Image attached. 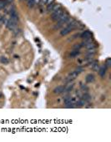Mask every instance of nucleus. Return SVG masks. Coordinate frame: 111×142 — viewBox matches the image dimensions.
<instances>
[{
	"instance_id": "obj_9",
	"label": "nucleus",
	"mask_w": 111,
	"mask_h": 142,
	"mask_svg": "<svg viewBox=\"0 0 111 142\" xmlns=\"http://www.w3.org/2000/svg\"><path fill=\"white\" fill-rule=\"evenodd\" d=\"M64 86H57V87L53 89V93L57 94H61L64 92Z\"/></svg>"
},
{
	"instance_id": "obj_4",
	"label": "nucleus",
	"mask_w": 111,
	"mask_h": 142,
	"mask_svg": "<svg viewBox=\"0 0 111 142\" xmlns=\"http://www.w3.org/2000/svg\"><path fill=\"white\" fill-rule=\"evenodd\" d=\"M10 19L15 23H18V21H19V16H18L16 10L14 9H11V11H10Z\"/></svg>"
},
{
	"instance_id": "obj_21",
	"label": "nucleus",
	"mask_w": 111,
	"mask_h": 142,
	"mask_svg": "<svg viewBox=\"0 0 111 142\" xmlns=\"http://www.w3.org/2000/svg\"><path fill=\"white\" fill-rule=\"evenodd\" d=\"M81 89L83 90L84 93H86V92H88V90H89V89H88L87 86H85V85H81Z\"/></svg>"
},
{
	"instance_id": "obj_17",
	"label": "nucleus",
	"mask_w": 111,
	"mask_h": 142,
	"mask_svg": "<svg viewBox=\"0 0 111 142\" xmlns=\"http://www.w3.org/2000/svg\"><path fill=\"white\" fill-rule=\"evenodd\" d=\"M84 104H85V101L84 99H79V100L77 101V103H76V104L78 106H84Z\"/></svg>"
},
{
	"instance_id": "obj_20",
	"label": "nucleus",
	"mask_w": 111,
	"mask_h": 142,
	"mask_svg": "<svg viewBox=\"0 0 111 142\" xmlns=\"http://www.w3.org/2000/svg\"><path fill=\"white\" fill-rule=\"evenodd\" d=\"M46 3H47V0H39L38 4H39L40 7H42V6H44V4H46Z\"/></svg>"
},
{
	"instance_id": "obj_5",
	"label": "nucleus",
	"mask_w": 111,
	"mask_h": 142,
	"mask_svg": "<svg viewBox=\"0 0 111 142\" xmlns=\"http://www.w3.org/2000/svg\"><path fill=\"white\" fill-rule=\"evenodd\" d=\"M78 75H79V74L77 73L76 71L70 73V74H69V75H68V77L66 78V82L69 83V82H71V81H73L74 80H75V79L78 77Z\"/></svg>"
},
{
	"instance_id": "obj_25",
	"label": "nucleus",
	"mask_w": 111,
	"mask_h": 142,
	"mask_svg": "<svg viewBox=\"0 0 111 142\" xmlns=\"http://www.w3.org/2000/svg\"><path fill=\"white\" fill-rule=\"evenodd\" d=\"M26 1H28V0H26Z\"/></svg>"
},
{
	"instance_id": "obj_2",
	"label": "nucleus",
	"mask_w": 111,
	"mask_h": 142,
	"mask_svg": "<svg viewBox=\"0 0 111 142\" xmlns=\"http://www.w3.org/2000/svg\"><path fill=\"white\" fill-rule=\"evenodd\" d=\"M64 10L62 9V8L60 7L59 9H58L56 10L55 12H53L52 13V15H51V18H52V19L53 21H55V22H57L59 19V18H60L62 15L64 14Z\"/></svg>"
},
{
	"instance_id": "obj_6",
	"label": "nucleus",
	"mask_w": 111,
	"mask_h": 142,
	"mask_svg": "<svg viewBox=\"0 0 111 142\" xmlns=\"http://www.w3.org/2000/svg\"><path fill=\"white\" fill-rule=\"evenodd\" d=\"M91 36H92V33L90 32L89 30H86V31H84V33H82V34H81V38H82V39H89V38H91Z\"/></svg>"
},
{
	"instance_id": "obj_18",
	"label": "nucleus",
	"mask_w": 111,
	"mask_h": 142,
	"mask_svg": "<svg viewBox=\"0 0 111 142\" xmlns=\"http://www.w3.org/2000/svg\"><path fill=\"white\" fill-rule=\"evenodd\" d=\"M5 6H6V3H5L4 0H0V10L4 9Z\"/></svg>"
},
{
	"instance_id": "obj_12",
	"label": "nucleus",
	"mask_w": 111,
	"mask_h": 142,
	"mask_svg": "<svg viewBox=\"0 0 111 142\" xmlns=\"http://www.w3.org/2000/svg\"><path fill=\"white\" fill-rule=\"evenodd\" d=\"M82 98H83V99H84V101H89L90 99H91V97H90L89 94L86 92V93H84L83 94V95H82Z\"/></svg>"
},
{
	"instance_id": "obj_14",
	"label": "nucleus",
	"mask_w": 111,
	"mask_h": 142,
	"mask_svg": "<svg viewBox=\"0 0 111 142\" xmlns=\"http://www.w3.org/2000/svg\"><path fill=\"white\" fill-rule=\"evenodd\" d=\"M79 54V50H74L71 52L70 54H69V56H70L71 58H74V57H76V56H78V55Z\"/></svg>"
},
{
	"instance_id": "obj_11",
	"label": "nucleus",
	"mask_w": 111,
	"mask_h": 142,
	"mask_svg": "<svg viewBox=\"0 0 111 142\" xmlns=\"http://www.w3.org/2000/svg\"><path fill=\"white\" fill-rule=\"evenodd\" d=\"M92 66V69L94 70V71H98V69H99V64H98L97 61H94L91 64Z\"/></svg>"
},
{
	"instance_id": "obj_19",
	"label": "nucleus",
	"mask_w": 111,
	"mask_h": 142,
	"mask_svg": "<svg viewBox=\"0 0 111 142\" xmlns=\"http://www.w3.org/2000/svg\"><path fill=\"white\" fill-rule=\"evenodd\" d=\"M105 66H106L107 68H109L111 66V59H107L106 61H105Z\"/></svg>"
},
{
	"instance_id": "obj_3",
	"label": "nucleus",
	"mask_w": 111,
	"mask_h": 142,
	"mask_svg": "<svg viewBox=\"0 0 111 142\" xmlns=\"http://www.w3.org/2000/svg\"><path fill=\"white\" fill-rule=\"evenodd\" d=\"M6 25H7L8 28L11 31H14L15 29H17V23L14 22V21H12L11 19H9Z\"/></svg>"
},
{
	"instance_id": "obj_16",
	"label": "nucleus",
	"mask_w": 111,
	"mask_h": 142,
	"mask_svg": "<svg viewBox=\"0 0 111 142\" xmlns=\"http://www.w3.org/2000/svg\"><path fill=\"white\" fill-rule=\"evenodd\" d=\"M59 8H60V5H59V4H54V5H53V7L52 8V9H51L50 13H51V14H52V13L55 12L57 9H59Z\"/></svg>"
},
{
	"instance_id": "obj_24",
	"label": "nucleus",
	"mask_w": 111,
	"mask_h": 142,
	"mask_svg": "<svg viewBox=\"0 0 111 142\" xmlns=\"http://www.w3.org/2000/svg\"><path fill=\"white\" fill-rule=\"evenodd\" d=\"M1 95H2V94H1V93H0V97H1Z\"/></svg>"
},
{
	"instance_id": "obj_1",
	"label": "nucleus",
	"mask_w": 111,
	"mask_h": 142,
	"mask_svg": "<svg viewBox=\"0 0 111 142\" xmlns=\"http://www.w3.org/2000/svg\"><path fill=\"white\" fill-rule=\"evenodd\" d=\"M77 26H78V22H77L76 20L71 19L70 22H69L67 25H65V27L62 28V30L60 31V34L62 36L67 35L68 33H70L71 31L75 29V28H77Z\"/></svg>"
},
{
	"instance_id": "obj_7",
	"label": "nucleus",
	"mask_w": 111,
	"mask_h": 142,
	"mask_svg": "<svg viewBox=\"0 0 111 142\" xmlns=\"http://www.w3.org/2000/svg\"><path fill=\"white\" fill-rule=\"evenodd\" d=\"M106 71H107V67L105 66V64H104V65H103V66L100 67V69L99 70V75L101 76V77H104L105 74H106Z\"/></svg>"
},
{
	"instance_id": "obj_22",
	"label": "nucleus",
	"mask_w": 111,
	"mask_h": 142,
	"mask_svg": "<svg viewBox=\"0 0 111 142\" xmlns=\"http://www.w3.org/2000/svg\"><path fill=\"white\" fill-rule=\"evenodd\" d=\"M83 70H84V69H83V68H81V67H78V68H77V69H76L75 71H76V72L78 73V74H79V73H81Z\"/></svg>"
},
{
	"instance_id": "obj_8",
	"label": "nucleus",
	"mask_w": 111,
	"mask_h": 142,
	"mask_svg": "<svg viewBox=\"0 0 111 142\" xmlns=\"http://www.w3.org/2000/svg\"><path fill=\"white\" fill-rule=\"evenodd\" d=\"M94 80H95V78H94V75H93V74H89V75L86 76V78H85V80H86L87 83L94 82Z\"/></svg>"
},
{
	"instance_id": "obj_13",
	"label": "nucleus",
	"mask_w": 111,
	"mask_h": 142,
	"mask_svg": "<svg viewBox=\"0 0 111 142\" xmlns=\"http://www.w3.org/2000/svg\"><path fill=\"white\" fill-rule=\"evenodd\" d=\"M35 4H36V0H28L27 1V4L28 8H33Z\"/></svg>"
},
{
	"instance_id": "obj_23",
	"label": "nucleus",
	"mask_w": 111,
	"mask_h": 142,
	"mask_svg": "<svg viewBox=\"0 0 111 142\" xmlns=\"http://www.w3.org/2000/svg\"><path fill=\"white\" fill-rule=\"evenodd\" d=\"M80 48H81V44H77V45L74 46V50H79Z\"/></svg>"
},
{
	"instance_id": "obj_10",
	"label": "nucleus",
	"mask_w": 111,
	"mask_h": 142,
	"mask_svg": "<svg viewBox=\"0 0 111 142\" xmlns=\"http://www.w3.org/2000/svg\"><path fill=\"white\" fill-rule=\"evenodd\" d=\"M74 83H70L69 85H68L66 86V87H64V92H69V91H71L72 89H74Z\"/></svg>"
},
{
	"instance_id": "obj_15",
	"label": "nucleus",
	"mask_w": 111,
	"mask_h": 142,
	"mask_svg": "<svg viewBox=\"0 0 111 142\" xmlns=\"http://www.w3.org/2000/svg\"><path fill=\"white\" fill-rule=\"evenodd\" d=\"M0 62H1L2 64H7L8 63H9V60H8V59L6 57L1 56V57H0Z\"/></svg>"
}]
</instances>
